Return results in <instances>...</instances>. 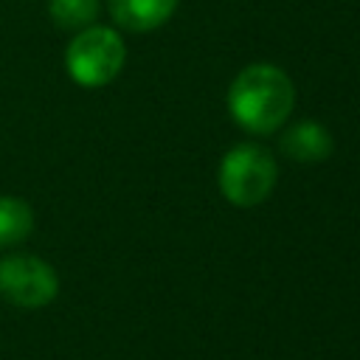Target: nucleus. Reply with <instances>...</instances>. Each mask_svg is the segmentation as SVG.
Masks as SVG:
<instances>
[{
    "instance_id": "39448f33",
    "label": "nucleus",
    "mask_w": 360,
    "mask_h": 360,
    "mask_svg": "<svg viewBox=\"0 0 360 360\" xmlns=\"http://www.w3.org/2000/svg\"><path fill=\"white\" fill-rule=\"evenodd\" d=\"M278 149L295 163H321L332 155L335 138L321 121L301 118V121H292L284 127V132L278 138Z\"/></svg>"
},
{
    "instance_id": "f03ea898",
    "label": "nucleus",
    "mask_w": 360,
    "mask_h": 360,
    "mask_svg": "<svg viewBox=\"0 0 360 360\" xmlns=\"http://www.w3.org/2000/svg\"><path fill=\"white\" fill-rule=\"evenodd\" d=\"M278 180V163L273 152L262 143H236L231 146L217 169L219 194L236 208H253L264 202Z\"/></svg>"
},
{
    "instance_id": "0eeeda50",
    "label": "nucleus",
    "mask_w": 360,
    "mask_h": 360,
    "mask_svg": "<svg viewBox=\"0 0 360 360\" xmlns=\"http://www.w3.org/2000/svg\"><path fill=\"white\" fill-rule=\"evenodd\" d=\"M34 231V211L20 197H0V248L20 245Z\"/></svg>"
},
{
    "instance_id": "423d86ee",
    "label": "nucleus",
    "mask_w": 360,
    "mask_h": 360,
    "mask_svg": "<svg viewBox=\"0 0 360 360\" xmlns=\"http://www.w3.org/2000/svg\"><path fill=\"white\" fill-rule=\"evenodd\" d=\"M107 8L118 28L146 34L169 22L177 8V0H107Z\"/></svg>"
},
{
    "instance_id": "20e7f679",
    "label": "nucleus",
    "mask_w": 360,
    "mask_h": 360,
    "mask_svg": "<svg viewBox=\"0 0 360 360\" xmlns=\"http://www.w3.org/2000/svg\"><path fill=\"white\" fill-rule=\"evenodd\" d=\"M59 292L56 270L34 253H11L0 259V295L22 309L48 307Z\"/></svg>"
},
{
    "instance_id": "6e6552de",
    "label": "nucleus",
    "mask_w": 360,
    "mask_h": 360,
    "mask_svg": "<svg viewBox=\"0 0 360 360\" xmlns=\"http://www.w3.org/2000/svg\"><path fill=\"white\" fill-rule=\"evenodd\" d=\"M48 14L62 31H82L96 22L98 0H51Z\"/></svg>"
},
{
    "instance_id": "7ed1b4c3",
    "label": "nucleus",
    "mask_w": 360,
    "mask_h": 360,
    "mask_svg": "<svg viewBox=\"0 0 360 360\" xmlns=\"http://www.w3.org/2000/svg\"><path fill=\"white\" fill-rule=\"evenodd\" d=\"M127 62V45L121 34L110 25H87L73 34L65 51L68 76L79 87H104L110 84Z\"/></svg>"
},
{
    "instance_id": "f257e3e1",
    "label": "nucleus",
    "mask_w": 360,
    "mask_h": 360,
    "mask_svg": "<svg viewBox=\"0 0 360 360\" xmlns=\"http://www.w3.org/2000/svg\"><path fill=\"white\" fill-rule=\"evenodd\" d=\"M228 112L239 129L250 135L278 132L295 110V84L278 65H245L228 84Z\"/></svg>"
}]
</instances>
